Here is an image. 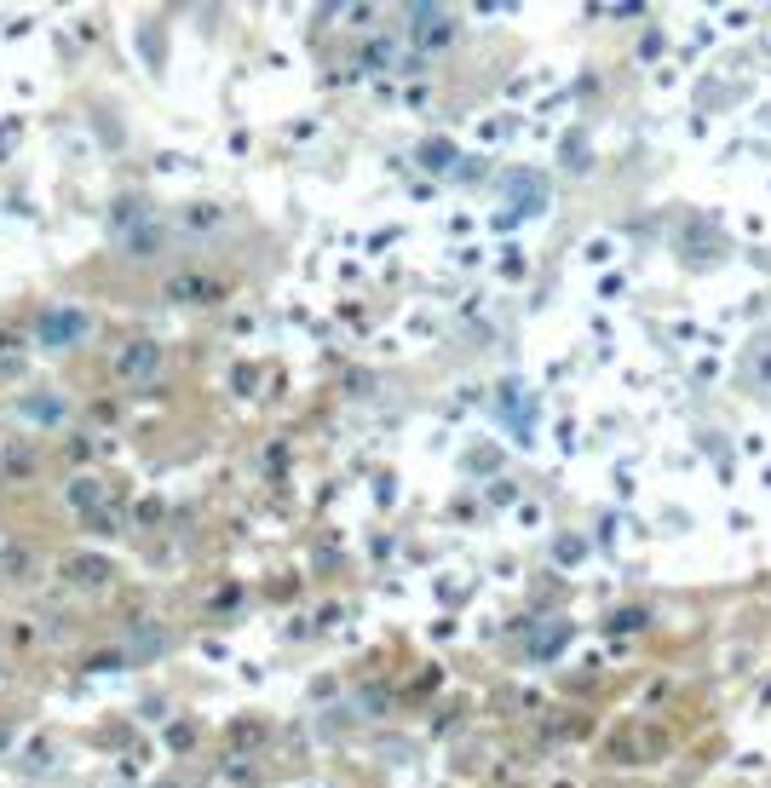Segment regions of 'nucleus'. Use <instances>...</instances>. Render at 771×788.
I'll return each mask as SVG.
<instances>
[{"label":"nucleus","mask_w":771,"mask_h":788,"mask_svg":"<svg viewBox=\"0 0 771 788\" xmlns=\"http://www.w3.org/2000/svg\"><path fill=\"white\" fill-rule=\"evenodd\" d=\"M41 334H47L52 346H70V340L87 334V317H81V311H47V317H41Z\"/></svg>","instance_id":"f257e3e1"}]
</instances>
